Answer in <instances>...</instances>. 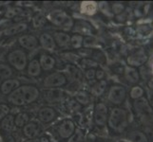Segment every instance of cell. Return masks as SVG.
Listing matches in <instances>:
<instances>
[{"mask_svg": "<svg viewBox=\"0 0 153 142\" xmlns=\"http://www.w3.org/2000/svg\"><path fill=\"white\" fill-rule=\"evenodd\" d=\"M75 131L74 122L71 119H64L57 127V133L63 139L70 138Z\"/></svg>", "mask_w": 153, "mask_h": 142, "instance_id": "obj_7", "label": "cell"}, {"mask_svg": "<svg viewBox=\"0 0 153 142\" xmlns=\"http://www.w3.org/2000/svg\"><path fill=\"white\" fill-rule=\"evenodd\" d=\"M83 36L82 35H73L71 38V45L73 49H80L83 45Z\"/></svg>", "mask_w": 153, "mask_h": 142, "instance_id": "obj_34", "label": "cell"}, {"mask_svg": "<svg viewBox=\"0 0 153 142\" xmlns=\"http://www.w3.org/2000/svg\"><path fill=\"white\" fill-rule=\"evenodd\" d=\"M94 43H95V39H94L93 37H91V36H88V37H86L85 39L83 40V45L85 46L86 47H89L94 45Z\"/></svg>", "mask_w": 153, "mask_h": 142, "instance_id": "obj_39", "label": "cell"}, {"mask_svg": "<svg viewBox=\"0 0 153 142\" xmlns=\"http://www.w3.org/2000/svg\"><path fill=\"white\" fill-rule=\"evenodd\" d=\"M105 87H107V82L102 80L96 82L91 88V94L94 96H101V95L105 92Z\"/></svg>", "mask_w": 153, "mask_h": 142, "instance_id": "obj_24", "label": "cell"}, {"mask_svg": "<svg viewBox=\"0 0 153 142\" xmlns=\"http://www.w3.org/2000/svg\"><path fill=\"white\" fill-rule=\"evenodd\" d=\"M18 87H19V82L17 80H7L2 83L1 92L4 95H9Z\"/></svg>", "mask_w": 153, "mask_h": 142, "instance_id": "obj_17", "label": "cell"}, {"mask_svg": "<svg viewBox=\"0 0 153 142\" xmlns=\"http://www.w3.org/2000/svg\"><path fill=\"white\" fill-rule=\"evenodd\" d=\"M13 75V70L9 65L5 64H0V79H9Z\"/></svg>", "mask_w": 153, "mask_h": 142, "instance_id": "obj_29", "label": "cell"}, {"mask_svg": "<svg viewBox=\"0 0 153 142\" xmlns=\"http://www.w3.org/2000/svg\"><path fill=\"white\" fill-rule=\"evenodd\" d=\"M104 75H105V73L103 70H97L95 72V78L98 79V80H101L102 81V79L104 78Z\"/></svg>", "mask_w": 153, "mask_h": 142, "instance_id": "obj_41", "label": "cell"}, {"mask_svg": "<svg viewBox=\"0 0 153 142\" xmlns=\"http://www.w3.org/2000/svg\"><path fill=\"white\" fill-rule=\"evenodd\" d=\"M149 142H153V132L149 134Z\"/></svg>", "mask_w": 153, "mask_h": 142, "instance_id": "obj_45", "label": "cell"}, {"mask_svg": "<svg viewBox=\"0 0 153 142\" xmlns=\"http://www.w3.org/2000/svg\"><path fill=\"white\" fill-rule=\"evenodd\" d=\"M15 14H16V12H15V10L14 9H12V10H10L9 12L6 13V16L7 17H13Z\"/></svg>", "mask_w": 153, "mask_h": 142, "instance_id": "obj_42", "label": "cell"}, {"mask_svg": "<svg viewBox=\"0 0 153 142\" xmlns=\"http://www.w3.org/2000/svg\"><path fill=\"white\" fill-rule=\"evenodd\" d=\"M128 139L131 142H149L147 136L139 130H134V131L129 132Z\"/></svg>", "mask_w": 153, "mask_h": 142, "instance_id": "obj_20", "label": "cell"}, {"mask_svg": "<svg viewBox=\"0 0 153 142\" xmlns=\"http://www.w3.org/2000/svg\"><path fill=\"white\" fill-rule=\"evenodd\" d=\"M71 17L63 10H52L48 15V19L57 27L62 28Z\"/></svg>", "mask_w": 153, "mask_h": 142, "instance_id": "obj_9", "label": "cell"}, {"mask_svg": "<svg viewBox=\"0 0 153 142\" xmlns=\"http://www.w3.org/2000/svg\"><path fill=\"white\" fill-rule=\"evenodd\" d=\"M40 44L44 49L48 50V51H53L55 49V42L54 39L51 35L49 33H43L40 36Z\"/></svg>", "mask_w": 153, "mask_h": 142, "instance_id": "obj_13", "label": "cell"}, {"mask_svg": "<svg viewBox=\"0 0 153 142\" xmlns=\"http://www.w3.org/2000/svg\"><path fill=\"white\" fill-rule=\"evenodd\" d=\"M27 29V24L25 23H20L17 25H14L13 27H10L9 29H7L4 31V34L7 36H10V35H14L20 32H23L24 30Z\"/></svg>", "mask_w": 153, "mask_h": 142, "instance_id": "obj_22", "label": "cell"}, {"mask_svg": "<svg viewBox=\"0 0 153 142\" xmlns=\"http://www.w3.org/2000/svg\"><path fill=\"white\" fill-rule=\"evenodd\" d=\"M108 120V107L104 103H97L94 109V121L98 126H104Z\"/></svg>", "mask_w": 153, "mask_h": 142, "instance_id": "obj_8", "label": "cell"}, {"mask_svg": "<svg viewBox=\"0 0 153 142\" xmlns=\"http://www.w3.org/2000/svg\"><path fill=\"white\" fill-rule=\"evenodd\" d=\"M1 127L3 130L6 132H10L14 128V118L12 115H8L7 117H5L2 119L1 122Z\"/></svg>", "mask_w": 153, "mask_h": 142, "instance_id": "obj_23", "label": "cell"}, {"mask_svg": "<svg viewBox=\"0 0 153 142\" xmlns=\"http://www.w3.org/2000/svg\"><path fill=\"white\" fill-rule=\"evenodd\" d=\"M18 41H19L20 46L28 50H31L35 49L38 45V40L36 39L35 36L30 35V34H26V35L21 36Z\"/></svg>", "mask_w": 153, "mask_h": 142, "instance_id": "obj_10", "label": "cell"}, {"mask_svg": "<svg viewBox=\"0 0 153 142\" xmlns=\"http://www.w3.org/2000/svg\"><path fill=\"white\" fill-rule=\"evenodd\" d=\"M10 112V108L6 104H0V119H3L7 117Z\"/></svg>", "mask_w": 153, "mask_h": 142, "instance_id": "obj_37", "label": "cell"}, {"mask_svg": "<svg viewBox=\"0 0 153 142\" xmlns=\"http://www.w3.org/2000/svg\"><path fill=\"white\" fill-rule=\"evenodd\" d=\"M75 99L81 105H86L89 102V95L84 91H79L75 95Z\"/></svg>", "mask_w": 153, "mask_h": 142, "instance_id": "obj_30", "label": "cell"}, {"mask_svg": "<svg viewBox=\"0 0 153 142\" xmlns=\"http://www.w3.org/2000/svg\"><path fill=\"white\" fill-rule=\"evenodd\" d=\"M128 64L132 66H139L142 65L146 61V55L144 50H138L134 52L132 55L128 57Z\"/></svg>", "mask_w": 153, "mask_h": 142, "instance_id": "obj_12", "label": "cell"}, {"mask_svg": "<svg viewBox=\"0 0 153 142\" xmlns=\"http://www.w3.org/2000/svg\"><path fill=\"white\" fill-rule=\"evenodd\" d=\"M97 6L94 2H83L81 5V12L85 14L91 15L95 13Z\"/></svg>", "mask_w": 153, "mask_h": 142, "instance_id": "obj_25", "label": "cell"}, {"mask_svg": "<svg viewBox=\"0 0 153 142\" xmlns=\"http://www.w3.org/2000/svg\"><path fill=\"white\" fill-rule=\"evenodd\" d=\"M26 142H40V138H30V140H27Z\"/></svg>", "mask_w": 153, "mask_h": 142, "instance_id": "obj_43", "label": "cell"}, {"mask_svg": "<svg viewBox=\"0 0 153 142\" xmlns=\"http://www.w3.org/2000/svg\"><path fill=\"white\" fill-rule=\"evenodd\" d=\"M67 70H68V76H70V78L72 79V80L78 81L82 78V73H81L80 69L74 65H68Z\"/></svg>", "mask_w": 153, "mask_h": 142, "instance_id": "obj_28", "label": "cell"}, {"mask_svg": "<svg viewBox=\"0 0 153 142\" xmlns=\"http://www.w3.org/2000/svg\"><path fill=\"white\" fill-rule=\"evenodd\" d=\"M67 78L66 76L60 72L51 73L44 79V86L47 88H54L60 87L66 85Z\"/></svg>", "mask_w": 153, "mask_h": 142, "instance_id": "obj_5", "label": "cell"}, {"mask_svg": "<svg viewBox=\"0 0 153 142\" xmlns=\"http://www.w3.org/2000/svg\"><path fill=\"white\" fill-rule=\"evenodd\" d=\"M64 96H65V94L63 91L54 89V90H50L47 92V95H45V99L49 102L53 103V102H60L61 99L64 98Z\"/></svg>", "mask_w": 153, "mask_h": 142, "instance_id": "obj_19", "label": "cell"}, {"mask_svg": "<svg viewBox=\"0 0 153 142\" xmlns=\"http://www.w3.org/2000/svg\"><path fill=\"white\" fill-rule=\"evenodd\" d=\"M79 64L81 65V66L83 68H86V69H91L93 67H96L98 65V63L93 61L91 59H88V58H84L82 59L80 62H79Z\"/></svg>", "mask_w": 153, "mask_h": 142, "instance_id": "obj_32", "label": "cell"}, {"mask_svg": "<svg viewBox=\"0 0 153 142\" xmlns=\"http://www.w3.org/2000/svg\"><path fill=\"white\" fill-rule=\"evenodd\" d=\"M151 107H152V109H153V99H152V102H151Z\"/></svg>", "mask_w": 153, "mask_h": 142, "instance_id": "obj_46", "label": "cell"}, {"mask_svg": "<svg viewBox=\"0 0 153 142\" xmlns=\"http://www.w3.org/2000/svg\"><path fill=\"white\" fill-rule=\"evenodd\" d=\"M126 78L129 82L135 83L139 81V74L136 69L132 67H128L126 69Z\"/></svg>", "mask_w": 153, "mask_h": 142, "instance_id": "obj_26", "label": "cell"}, {"mask_svg": "<svg viewBox=\"0 0 153 142\" xmlns=\"http://www.w3.org/2000/svg\"><path fill=\"white\" fill-rule=\"evenodd\" d=\"M122 142H124V141H122Z\"/></svg>", "mask_w": 153, "mask_h": 142, "instance_id": "obj_47", "label": "cell"}, {"mask_svg": "<svg viewBox=\"0 0 153 142\" xmlns=\"http://www.w3.org/2000/svg\"><path fill=\"white\" fill-rule=\"evenodd\" d=\"M67 109L70 113H76L81 109V104L76 99H71L67 103Z\"/></svg>", "mask_w": 153, "mask_h": 142, "instance_id": "obj_31", "label": "cell"}, {"mask_svg": "<svg viewBox=\"0 0 153 142\" xmlns=\"http://www.w3.org/2000/svg\"><path fill=\"white\" fill-rule=\"evenodd\" d=\"M133 106L140 121L146 126H153V109L147 99L145 98L136 99Z\"/></svg>", "mask_w": 153, "mask_h": 142, "instance_id": "obj_2", "label": "cell"}, {"mask_svg": "<svg viewBox=\"0 0 153 142\" xmlns=\"http://www.w3.org/2000/svg\"><path fill=\"white\" fill-rule=\"evenodd\" d=\"M108 123L112 131L116 133H122L128 124V114L124 109L114 108L111 110L109 117L108 118Z\"/></svg>", "mask_w": 153, "mask_h": 142, "instance_id": "obj_3", "label": "cell"}, {"mask_svg": "<svg viewBox=\"0 0 153 142\" xmlns=\"http://www.w3.org/2000/svg\"><path fill=\"white\" fill-rule=\"evenodd\" d=\"M108 101L116 105L123 103L126 97V89L121 85H113L108 91Z\"/></svg>", "mask_w": 153, "mask_h": 142, "instance_id": "obj_6", "label": "cell"}, {"mask_svg": "<svg viewBox=\"0 0 153 142\" xmlns=\"http://www.w3.org/2000/svg\"><path fill=\"white\" fill-rule=\"evenodd\" d=\"M39 64L41 68H43L44 70H51L55 65V60L53 57L50 55H42L40 57Z\"/></svg>", "mask_w": 153, "mask_h": 142, "instance_id": "obj_18", "label": "cell"}, {"mask_svg": "<svg viewBox=\"0 0 153 142\" xmlns=\"http://www.w3.org/2000/svg\"><path fill=\"white\" fill-rule=\"evenodd\" d=\"M143 93H144V90L141 87L134 86L132 88V90H131V92H130V95H131V98H132V99H138L142 98V96H143Z\"/></svg>", "mask_w": 153, "mask_h": 142, "instance_id": "obj_36", "label": "cell"}, {"mask_svg": "<svg viewBox=\"0 0 153 142\" xmlns=\"http://www.w3.org/2000/svg\"><path fill=\"white\" fill-rule=\"evenodd\" d=\"M73 30L82 35H91L92 32L91 26L88 22H85V21H78V22H76Z\"/></svg>", "mask_w": 153, "mask_h": 142, "instance_id": "obj_15", "label": "cell"}, {"mask_svg": "<svg viewBox=\"0 0 153 142\" xmlns=\"http://www.w3.org/2000/svg\"><path fill=\"white\" fill-rule=\"evenodd\" d=\"M28 74L31 77H37L41 74V65L38 60H33L28 65Z\"/></svg>", "mask_w": 153, "mask_h": 142, "instance_id": "obj_21", "label": "cell"}, {"mask_svg": "<svg viewBox=\"0 0 153 142\" xmlns=\"http://www.w3.org/2000/svg\"><path fill=\"white\" fill-rule=\"evenodd\" d=\"M53 39L55 44H57L61 47H66L71 44V37L70 35L62 32V31H57L53 34Z\"/></svg>", "mask_w": 153, "mask_h": 142, "instance_id": "obj_16", "label": "cell"}, {"mask_svg": "<svg viewBox=\"0 0 153 142\" xmlns=\"http://www.w3.org/2000/svg\"><path fill=\"white\" fill-rule=\"evenodd\" d=\"M68 142H84V133L81 129H76Z\"/></svg>", "mask_w": 153, "mask_h": 142, "instance_id": "obj_33", "label": "cell"}, {"mask_svg": "<svg viewBox=\"0 0 153 142\" xmlns=\"http://www.w3.org/2000/svg\"><path fill=\"white\" fill-rule=\"evenodd\" d=\"M40 142H50L49 139L46 138V136H42V138H40Z\"/></svg>", "mask_w": 153, "mask_h": 142, "instance_id": "obj_44", "label": "cell"}, {"mask_svg": "<svg viewBox=\"0 0 153 142\" xmlns=\"http://www.w3.org/2000/svg\"><path fill=\"white\" fill-rule=\"evenodd\" d=\"M46 21L47 19L42 14H36L33 19V24L34 26V28H40L45 25Z\"/></svg>", "mask_w": 153, "mask_h": 142, "instance_id": "obj_35", "label": "cell"}, {"mask_svg": "<svg viewBox=\"0 0 153 142\" xmlns=\"http://www.w3.org/2000/svg\"><path fill=\"white\" fill-rule=\"evenodd\" d=\"M56 117V112L51 107H43L39 110L38 118L43 123H49L52 121Z\"/></svg>", "mask_w": 153, "mask_h": 142, "instance_id": "obj_11", "label": "cell"}, {"mask_svg": "<svg viewBox=\"0 0 153 142\" xmlns=\"http://www.w3.org/2000/svg\"><path fill=\"white\" fill-rule=\"evenodd\" d=\"M63 56H64L65 59L68 60L70 62H72V63H76L79 60V57L73 53H65V54H63Z\"/></svg>", "mask_w": 153, "mask_h": 142, "instance_id": "obj_38", "label": "cell"}, {"mask_svg": "<svg viewBox=\"0 0 153 142\" xmlns=\"http://www.w3.org/2000/svg\"><path fill=\"white\" fill-rule=\"evenodd\" d=\"M39 97V90L33 85H22L10 94L9 102L14 105H26L33 102Z\"/></svg>", "mask_w": 153, "mask_h": 142, "instance_id": "obj_1", "label": "cell"}, {"mask_svg": "<svg viewBox=\"0 0 153 142\" xmlns=\"http://www.w3.org/2000/svg\"><path fill=\"white\" fill-rule=\"evenodd\" d=\"M8 62L15 69L23 70L27 66V55L21 49H15L10 52L8 55Z\"/></svg>", "mask_w": 153, "mask_h": 142, "instance_id": "obj_4", "label": "cell"}, {"mask_svg": "<svg viewBox=\"0 0 153 142\" xmlns=\"http://www.w3.org/2000/svg\"><path fill=\"white\" fill-rule=\"evenodd\" d=\"M23 133L26 138H34L35 136L40 133V127H39V125L35 122H29L28 124H26L24 126Z\"/></svg>", "mask_w": 153, "mask_h": 142, "instance_id": "obj_14", "label": "cell"}, {"mask_svg": "<svg viewBox=\"0 0 153 142\" xmlns=\"http://www.w3.org/2000/svg\"><path fill=\"white\" fill-rule=\"evenodd\" d=\"M29 115L25 112L19 113L16 118L14 119V124L17 126V127H24L26 124L29 123Z\"/></svg>", "mask_w": 153, "mask_h": 142, "instance_id": "obj_27", "label": "cell"}, {"mask_svg": "<svg viewBox=\"0 0 153 142\" xmlns=\"http://www.w3.org/2000/svg\"><path fill=\"white\" fill-rule=\"evenodd\" d=\"M95 70L91 68V69H87V71L85 72V76L88 80H92V79L95 78Z\"/></svg>", "mask_w": 153, "mask_h": 142, "instance_id": "obj_40", "label": "cell"}]
</instances>
